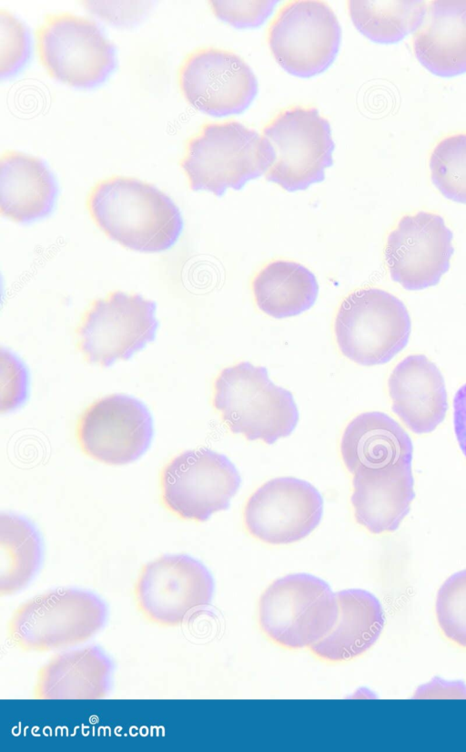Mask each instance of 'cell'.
<instances>
[{
	"label": "cell",
	"instance_id": "obj_23",
	"mask_svg": "<svg viewBox=\"0 0 466 752\" xmlns=\"http://www.w3.org/2000/svg\"><path fill=\"white\" fill-rule=\"evenodd\" d=\"M112 674L107 656L96 646L53 657L37 672V699H100L106 696Z\"/></svg>",
	"mask_w": 466,
	"mask_h": 752
},
{
	"label": "cell",
	"instance_id": "obj_27",
	"mask_svg": "<svg viewBox=\"0 0 466 752\" xmlns=\"http://www.w3.org/2000/svg\"><path fill=\"white\" fill-rule=\"evenodd\" d=\"M429 164L431 180L440 192L449 200L466 203V133L441 139Z\"/></svg>",
	"mask_w": 466,
	"mask_h": 752
},
{
	"label": "cell",
	"instance_id": "obj_5",
	"mask_svg": "<svg viewBox=\"0 0 466 752\" xmlns=\"http://www.w3.org/2000/svg\"><path fill=\"white\" fill-rule=\"evenodd\" d=\"M338 617V601L329 585L309 573L273 582L261 594L258 623L274 644L290 650L310 647L325 637Z\"/></svg>",
	"mask_w": 466,
	"mask_h": 752
},
{
	"label": "cell",
	"instance_id": "obj_31",
	"mask_svg": "<svg viewBox=\"0 0 466 752\" xmlns=\"http://www.w3.org/2000/svg\"><path fill=\"white\" fill-rule=\"evenodd\" d=\"M83 4L94 15L116 26L138 22L151 6L147 1H86Z\"/></svg>",
	"mask_w": 466,
	"mask_h": 752
},
{
	"label": "cell",
	"instance_id": "obj_15",
	"mask_svg": "<svg viewBox=\"0 0 466 752\" xmlns=\"http://www.w3.org/2000/svg\"><path fill=\"white\" fill-rule=\"evenodd\" d=\"M178 85L191 106L217 117L242 112L258 92L251 67L237 54L216 47L190 52L178 69Z\"/></svg>",
	"mask_w": 466,
	"mask_h": 752
},
{
	"label": "cell",
	"instance_id": "obj_32",
	"mask_svg": "<svg viewBox=\"0 0 466 752\" xmlns=\"http://www.w3.org/2000/svg\"><path fill=\"white\" fill-rule=\"evenodd\" d=\"M6 366L2 364V412L11 411L25 401L27 395V372L24 365L10 352H5Z\"/></svg>",
	"mask_w": 466,
	"mask_h": 752
},
{
	"label": "cell",
	"instance_id": "obj_26",
	"mask_svg": "<svg viewBox=\"0 0 466 752\" xmlns=\"http://www.w3.org/2000/svg\"><path fill=\"white\" fill-rule=\"evenodd\" d=\"M355 27L371 41L391 44L416 32L424 21V1L351 0L347 4Z\"/></svg>",
	"mask_w": 466,
	"mask_h": 752
},
{
	"label": "cell",
	"instance_id": "obj_17",
	"mask_svg": "<svg viewBox=\"0 0 466 752\" xmlns=\"http://www.w3.org/2000/svg\"><path fill=\"white\" fill-rule=\"evenodd\" d=\"M392 411L416 434L432 432L448 410L444 378L423 355H411L400 361L388 379Z\"/></svg>",
	"mask_w": 466,
	"mask_h": 752
},
{
	"label": "cell",
	"instance_id": "obj_11",
	"mask_svg": "<svg viewBox=\"0 0 466 752\" xmlns=\"http://www.w3.org/2000/svg\"><path fill=\"white\" fill-rule=\"evenodd\" d=\"M156 304L137 294L110 293L95 301L76 330L84 358L101 366L130 358L151 342L157 321Z\"/></svg>",
	"mask_w": 466,
	"mask_h": 752
},
{
	"label": "cell",
	"instance_id": "obj_4",
	"mask_svg": "<svg viewBox=\"0 0 466 752\" xmlns=\"http://www.w3.org/2000/svg\"><path fill=\"white\" fill-rule=\"evenodd\" d=\"M340 353L363 366L391 360L407 345L411 322L404 304L376 287L349 294L339 304L333 324Z\"/></svg>",
	"mask_w": 466,
	"mask_h": 752
},
{
	"label": "cell",
	"instance_id": "obj_20",
	"mask_svg": "<svg viewBox=\"0 0 466 752\" xmlns=\"http://www.w3.org/2000/svg\"><path fill=\"white\" fill-rule=\"evenodd\" d=\"M414 54L441 77L466 72V0H435L412 39Z\"/></svg>",
	"mask_w": 466,
	"mask_h": 752
},
{
	"label": "cell",
	"instance_id": "obj_13",
	"mask_svg": "<svg viewBox=\"0 0 466 752\" xmlns=\"http://www.w3.org/2000/svg\"><path fill=\"white\" fill-rule=\"evenodd\" d=\"M76 436L82 451L107 465L138 459L149 448L153 420L140 400L113 394L97 399L81 414Z\"/></svg>",
	"mask_w": 466,
	"mask_h": 752
},
{
	"label": "cell",
	"instance_id": "obj_19",
	"mask_svg": "<svg viewBox=\"0 0 466 752\" xmlns=\"http://www.w3.org/2000/svg\"><path fill=\"white\" fill-rule=\"evenodd\" d=\"M339 451L348 471L411 465L413 447L402 427L389 415L370 411L353 417L343 430Z\"/></svg>",
	"mask_w": 466,
	"mask_h": 752
},
{
	"label": "cell",
	"instance_id": "obj_22",
	"mask_svg": "<svg viewBox=\"0 0 466 752\" xmlns=\"http://www.w3.org/2000/svg\"><path fill=\"white\" fill-rule=\"evenodd\" d=\"M338 617L329 633L310 646L319 659L337 663L356 658L379 639L385 623L380 601L370 592L348 589L337 593Z\"/></svg>",
	"mask_w": 466,
	"mask_h": 752
},
{
	"label": "cell",
	"instance_id": "obj_6",
	"mask_svg": "<svg viewBox=\"0 0 466 752\" xmlns=\"http://www.w3.org/2000/svg\"><path fill=\"white\" fill-rule=\"evenodd\" d=\"M106 609L95 594L56 589L20 604L7 625L8 638L26 652H46L86 642L103 626Z\"/></svg>",
	"mask_w": 466,
	"mask_h": 752
},
{
	"label": "cell",
	"instance_id": "obj_9",
	"mask_svg": "<svg viewBox=\"0 0 466 752\" xmlns=\"http://www.w3.org/2000/svg\"><path fill=\"white\" fill-rule=\"evenodd\" d=\"M39 59L55 79L72 87H94L116 65L115 50L98 25L71 13L45 16L35 31Z\"/></svg>",
	"mask_w": 466,
	"mask_h": 752
},
{
	"label": "cell",
	"instance_id": "obj_3",
	"mask_svg": "<svg viewBox=\"0 0 466 752\" xmlns=\"http://www.w3.org/2000/svg\"><path fill=\"white\" fill-rule=\"evenodd\" d=\"M269 146L255 129L236 120L209 122L188 139L180 160L191 190L222 196L240 190L268 170Z\"/></svg>",
	"mask_w": 466,
	"mask_h": 752
},
{
	"label": "cell",
	"instance_id": "obj_2",
	"mask_svg": "<svg viewBox=\"0 0 466 752\" xmlns=\"http://www.w3.org/2000/svg\"><path fill=\"white\" fill-rule=\"evenodd\" d=\"M212 404L233 434L268 445L289 437L299 418L290 391L273 383L266 367L248 361L218 373Z\"/></svg>",
	"mask_w": 466,
	"mask_h": 752
},
{
	"label": "cell",
	"instance_id": "obj_14",
	"mask_svg": "<svg viewBox=\"0 0 466 752\" xmlns=\"http://www.w3.org/2000/svg\"><path fill=\"white\" fill-rule=\"evenodd\" d=\"M323 498L309 481L294 477L272 479L248 499L243 510L246 531L270 545H286L309 536L320 523Z\"/></svg>",
	"mask_w": 466,
	"mask_h": 752
},
{
	"label": "cell",
	"instance_id": "obj_8",
	"mask_svg": "<svg viewBox=\"0 0 466 752\" xmlns=\"http://www.w3.org/2000/svg\"><path fill=\"white\" fill-rule=\"evenodd\" d=\"M164 507L180 519L203 522L229 508L241 477L224 454L207 448L172 458L160 473Z\"/></svg>",
	"mask_w": 466,
	"mask_h": 752
},
{
	"label": "cell",
	"instance_id": "obj_30",
	"mask_svg": "<svg viewBox=\"0 0 466 752\" xmlns=\"http://www.w3.org/2000/svg\"><path fill=\"white\" fill-rule=\"evenodd\" d=\"M276 1H210L213 14L235 27L260 26L271 14Z\"/></svg>",
	"mask_w": 466,
	"mask_h": 752
},
{
	"label": "cell",
	"instance_id": "obj_12",
	"mask_svg": "<svg viewBox=\"0 0 466 752\" xmlns=\"http://www.w3.org/2000/svg\"><path fill=\"white\" fill-rule=\"evenodd\" d=\"M341 31L331 7L323 1L285 3L268 28L269 49L288 73L309 77L321 73L339 51Z\"/></svg>",
	"mask_w": 466,
	"mask_h": 752
},
{
	"label": "cell",
	"instance_id": "obj_21",
	"mask_svg": "<svg viewBox=\"0 0 466 752\" xmlns=\"http://www.w3.org/2000/svg\"><path fill=\"white\" fill-rule=\"evenodd\" d=\"M57 187L46 164L17 150L0 158V211L15 222H30L48 215L56 202Z\"/></svg>",
	"mask_w": 466,
	"mask_h": 752
},
{
	"label": "cell",
	"instance_id": "obj_24",
	"mask_svg": "<svg viewBox=\"0 0 466 752\" xmlns=\"http://www.w3.org/2000/svg\"><path fill=\"white\" fill-rule=\"evenodd\" d=\"M251 289L257 307L278 319L308 311L319 294L314 273L304 265L287 260L264 265L253 277Z\"/></svg>",
	"mask_w": 466,
	"mask_h": 752
},
{
	"label": "cell",
	"instance_id": "obj_33",
	"mask_svg": "<svg viewBox=\"0 0 466 752\" xmlns=\"http://www.w3.org/2000/svg\"><path fill=\"white\" fill-rule=\"evenodd\" d=\"M453 424L457 441L466 457V383L459 388L454 397Z\"/></svg>",
	"mask_w": 466,
	"mask_h": 752
},
{
	"label": "cell",
	"instance_id": "obj_29",
	"mask_svg": "<svg viewBox=\"0 0 466 752\" xmlns=\"http://www.w3.org/2000/svg\"><path fill=\"white\" fill-rule=\"evenodd\" d=\"M29 36L25 25L11 12L0 11V74L8 77L25 63Z\"/></svg>",
	"mask_w": 466,
	"mask_h": 752
},
{
	"label": "cell",
	"instance_id": "obj_25",
	"mask_svg": "<svg viewBox=\"0 0 466 752\" xmlns=\"http://www.w3.org/2000/svg\"><path fill=\"white\" fill-rule=\"evenodd\" d=\"M42 560V541L26 518L3 513L0 517V594L11 595L24 588Z\"/></svg>",
	"mask_w": 466,
	"mask_h": 752
},
{
	"label": "cell",
	"instance_id": "obj_10",
	"mask_svg": "<svg viewBox=\"0 0 466 752\" xmlns=\"http://www.w3.org/2000/svg\"><path fill=\"white\" fill-rule=\"evenodd\" d=\"M214 580L208 568L187 554L163 555L140 571L134 585L139 612L160 626L186 623L211 603Z\"/></svg>",
	"mask_w": 466,
	"mask_h": 752
},
{
	"label": "cell",
	"instance_id": "obj_1",
	"mask_svg": "<svg viewBox=\"0 0 466 752\" xmlns=\"http://www.w3.org/2000/svg\"><path fill=\"white\" fill-rule=\"evenodd\" d=\"M86 204L96 226L130 250H167L183 229L181 213L173 201L157 187L136 178L111 176L97 181Z\"/></svg>",
	"mask_w": 466,
	"mask_h": 752
},
{
	"label": "cell",
	"instance_id": "obj_7",
	"mask_svg": "<svg viewBox=\"0 0 466 752\" xmlns=\"http://www.w3.org/2000/svg\"><path fill=\"white\" fill-rule=\"evenodd\" d=\"M272 153L266 178L287 191H303L325 178L334 142L329 122L313 107L281 110L262 129Z\"/></svg>",
	"mask_w": 466,
	"mask_h": 752
},
{
	"label": "cell",
	"instance_id": "obj_16",
	"mask_svg": "<svg viewBox=\"0 0 466 752\" xmlns=\"http://www.w3.org/2000/svg\"><path fill=\"white\" fill-rule=\"evenodd\" d=\"M452 232L442 217L419 211L403 216L389 233L384 257L393 281L407 290L436 285L450 267Z\"/></svg>",
	"mask_w": 466,
	"mask_h": 752
},
{
	"label": "cell",
	"instance_id": "obj_28",
	"mask_svg": "<svg viewBox=\"0 0 466 752\" xmlns=\"http://www.w3.org/2000/svg\"><path fill=\"white\" fill-rule=\"evenodd\" d=\"M435 608L444 636L466 649V570L452 574L443 582Z\"/></svg>",
	"mask_w": 466,
	"mask_h": 752
},
{
	"label": "cell",
	"instance_id": "obj_18",
	"mask_svg": "<svg viewBox=\"0 0 466 752\" xmlns=\"http://www.w3.org/2000/svg\"><path fill=\"white\" fill-rule=\"evenodd\" d=\"M352 487L350 502L354 518L374 534L396 531L415 498L411 465L354 474Z\"/></svg>",
	"mask_w": 466,
	"mask_h": 752
}]
</instances>
